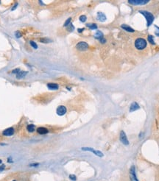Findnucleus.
Masks as SVG:
<instances>
[{"mask_svg": "<svg viewBox=\"0 0 159 181\" xmlns=\"http://www.w3.org/2000/svg\"><path fill=\"white\" fill-rule=\"evenodd\" d=\"M139 13H141L143 16L145 17L147 22V27L150 26L153 24V22L154 21V16L152 13L148 12V11H145V10H139Z\"/></svg>", "mask_w": 159, "mask_h": 181, "instance_id": "nucleus-1", "label": "nucleus"}, {"mask_svg": "<svg viewBox=\"0 0 159 181\" xmlns=\"http://www.w3.org/2000/svg\"><path fill=\"white\" fill-rule=\"evenodd\" d=\"M135 46L136 49L142 50L147 47V41L144 38H138L135 41Z\"/></svg>", "mask_w": 159, "mask_h": 181, "instance_id": "nucleus-2", "label": "nucleus"}, {"mask_svg": "<svg viewBox=\"0 0 159 181\" xmlns=\"http://www.w3.org/2000/svg\"><path fill=\"white\" fill-rule=\"evenodd\" d=\"M149 2V0H129L128 1V2L133 5H145Z\"/></svg>", "mask_w": 159, "mask_h": 181, "instance_id": "nucleus-3", "label": "nucleus"}, {"mask_svg": "<svg viewBox=\"0 0 159 181\" xmlns=\"http://www.w3.org/2000/svg\"><path fill=\"white\" fill-rule=\"evenodd\" d=\"M119 138H120L121 142H122L124 145H126V146L129 145V141H128L127 135H126V134L124 131H121Z\"/></svg>", "mask_w": 159, "mask_h": 181, "instance_id": "nucleus-4", "label": "nucleus"}, {"mask_svg": "<svg viewBox=\"0 0 159 181\" xmlns=\"http://www.w3.org/2000/svg\"><path fill=\"white\" fill-rule=\"evenodd\" d=\"M77 49L80 51H86L88 49V45L87 43L86 42H83V41H81V42H79L77 46H76Z\"/></svg>", "mask_w": 159, "mask_h": 181, "instance_id": "nucleus-5", "label": "nucleus"}, {"mask_svg": "<svg viewBox=\"0 0 159 181\" xmlns=\"http://www.w3.org/2000/svg\"><path fill=\"white\" fill-rule=\"evenodd\" d=\"M82 150L83 151H90V152H93L94 154H95L96 155L99 156V157H103V154L102 152H100V151H98V150H95L92 148H89V147H84V148H82Z\"/></svg>", "mask_w": 159, "mask_h": 181, "instance_id": "nucleus-6", "label": "nucleus"}, {"mask_svg": "<svg viewBox=\"0 0 159 181\" xmlns=\"http://www.w3.org/2000/svg\"><path fill=\"white\" fill-rule=\"evenodd\" d=\"M66 108L65 106H63V105H60V106L57 108V110H56V113L57 114L60 116H63L66 114Z\"/></svg>", "mask_w": 159, "mask_h": 181, "instance_id": "nucleus-7", "label": "nucleus"}, {"mask_svg": "<svg viewBox=\"0 0 159 181\" xmlns=\"http://www.w3.org/2000/svg\"><path fill=\"white\" fill-rule=\"evenodd\" d=\"M14 129L13 127H10V128H7V129L5 130L2 133V134L4 135H5V136H11V135H13L14 134Z\"/></svg>", "mask_w": 159, "mask_h": 181, "instance_id": "nucleus-8", "label": "nucleus"}, {"mask_svg": "<svg viewBox=\"0 0 159 181\" xmlns=\"http://www.w3.org/2000/svg\"><path fill=\"white\" fill-rule=\"evenodd\" d=\"M139 108H140V107H139V105L137 102H133L130 105V111L133 112L136 110H139Z\"/></svg>", "mask_w": 159, "mask_h": 181, "instance_id": "nucleus-9", "label": "nucleus"}, {"mask_svg": "<svg viewBox=\"0 0 159 181\" xmlns=\"http://www.w3.org/2000/svg\"><path fill=\"white\" fill-rule=\"evenodd\" d=\"M37 132L39 134H41V135H45L48 133V130L47 129L46 127H39L37 130Z\"/></svg>", "mask_w": 159, "mask_h": 181, "instance_id": "nucleus-10", "label": "nucleus"}, {"mask_svg": "<svg viewBox=\"0 0 159 181\" xmlns=\"http://www.w3.org/2000/svg\"><path fill=\"white\" fill-rule=\"evenodd\" d=\"M97 19L99 20L100 21H102V22L105 21L106 20L105 15L103 13H102V12L97 13Z\"/></svg>", "mask_w": 159, "mask_h": 181, "instance_id": "nucleus-11", "label": "nucleus"}, {"mask_svg": "<svg viewBox=\"0 0 159 181\" xmlns=\"http://www.w3.org/2000/svg\"><path fill=\"white\" fill-rule=\"evenodd\" d=\"M130 175L132 177V178L134 180V181H139L137 177H136V175H135V167H133L130 168Z\"/></svg>", "mask_w": 159, "mask_h": 181, "instance_id": "nucleus-12", "label": "nucleus"}, {"mask_svg": "<svg viewBox=\"0 0 159 181\" xmlns=\"http://www.w3.org/2000/svg\"><path fill=\"white\" fill-rule=\"evenodd\" d=\"M121 27H122L123 29L126 30V31H127V32H130V33H133L134 32V29L132 27H130V26L127 25V24H122L121 25Z\"/></svg>", "mask_w": 159, "mask_h": 181, "instance_id": "nucleus-13", "label": "nucleus"}, {"mask_svg": "<svg viewBox=\"0 0 159 181\" xmlns=\"http://www.w3.org/2000/svg\"><path fill=\"white\" fill-rule=\"evenodd\" d=\"M47 87L50 90H57L59 88L58 85L56 84V83H48L47 84Z\"/></svg>", "mask_w": 159, "mask_h": 181, "instance_id": "nucleus-14", "label": "nucleus"}, {"mask_svg": "<svg viewBox=\"0 0 159 181\" xmlns=\"http://www.w3.org/2000/svg\"><path fill=\"white\" fill-rule=\"evenodd\" d=\"M27 74V71H19L17 74H16V78L17 79H21V78H24L26 75Z\"/></svg>", "mask_w": 159, "mask_h": 181, "instance_id": "nucleus-15", "label": "nucleus"}, {"mask_svg": "<svg viewBox=\"0 0 159 181\" xmlns=\"http://www.w3.org/2000/svg\"><path fill=\"white\" fill-rule=\"evenodd\" d=\"M27 131H28L29 133H33V132H34V131H35V125H34V124H30L27 125Z\"/></svg>", "mask_w": 159, "mask_h": 181, "instance_id": "nucleus-16", "label": "nucleus"}, {"mask_svg": "<svg viewBox=\"0 0 159 181\" xmlns=\"http://www.w3.org/2000/svg\"><path fill=\"white\" fill-rule=\"evenodd\" d=\"M94 37L100 40V39H102V37H103V34H102V33L101 31H97V32L95 33Z\"/></svg>", "mask_w": 159, "mask_h": 181, "instance_id": "nucleus-17", "label": "nucleus"}, {"mask_svg": "<svg viewBox=\"0 0 159 181\" xmlns=\"http://www.w3.org/2000/svg\"><path fill=\"white\" fill-rule=\"evenodd\" d=\"M86 26L89 27L91 29H97V25L96 24H87Z\"/></svg>", "mask_w": 159, "mask_h": 181, "instance_id": "nucleus-18", "label": "nucleus"}, {"mask_svg": "<svg viewBox=\"0 0 159 181\" xmlns=\"http://www.w3.org/2000/svg\"><path fill=\"white\" fill-rule=\"evenodd\" d=\"M147 39H148V41H149L151 44H153V45L155 44V41H154V38H153V35H149V36H148V38H147Z\"/></svg>", "mask_w": 159, "mask_h": 181, "instance_id": "nucleus-19", "label": "nucleus"}, {"mask_svg": "<svg viewBox=\"0 0 159 181\" xmlns=\"http://www.w3.org/2000/svg\"><path fill=\"white\" fill-rule=\"evenodd\" d=\"M40 42H42V43H50L52 42V41L50 39H48V38H41L39 40Z\"/></svg>", "mask_w": 159, "mask_h": 181, "instance_id": "nucleus-20", "label": "nucleus"}, {"mask_svg": "<svg viewBox=\"0 0 159 181\" xmlns=\"http://www.w3.org/2000/svg\"><path fill=\"white\" fill-rule=\"evenodd\" d=\"M74 27L72 25V24L71 23L69 25V27H68V28H67V30L68 31H69V32H72V31H73L74 30Z\"/></svg>", "mask_w": 159, "mask_h": 181, "instance_id": "nucleus-21", "label": "nucleus"}, {"mask_svg": "<svg viewBox=\"0 0 159 181\" xmlns=\"http://www.w3.org/2000/svg\"><path fill=\"white\" fill-rule=\"evenodd\" d=\"M29 43H30V45L32 46V47H33L34 49H38V46H37V44H36V43L35 42H34V41H31L29 42Z\"/></svg>", "mask_w": 159, "mask_h": 181, "instance_id": "nucleus-22", "label": "nucleus"}, {"mask_svg": "<svg viewBox=\"0 0 159 181\" xmlns=\"http://www.w3.org/2000/svg\"><path fill=\"white\" fill-rule=\"evenodd\" d=\"M71 20H72V19L71 18H69V19H68L66 21V22H65V24H64V27H67L68 25H69L70 24H71Z\"/></svg>", "mask_w": 159, "mask_h": 181, "instance_id": "nucleus-23", "label": "nucleus"}, {"mask_svg": "<svg viewBox=\"0 0 159 181\" xmlns=\"http://www.w3.org/2000/svg\"><path fill=\"white\" fill-rule=\"evenodd\" d=\"M86 19H87V18H86V16H81L80 17V21L81 22H85V21H86Z\"/></svg>", "mask_w": 159, "mask_h": 181, "instance_id": "nucleus-24", "label": "nucleus"}, {"mask_svg": "<svg viewBox=\"0 0 159 181\" xmlns=\"http://www.w3.org/2000/svg\"><path fill=\"white\" fill-rule=\"evenodd\" d=\"M69 179L72 180V181H75L76 180V176L74 175H69Z\"/></svg>", "mask_w": 159, "mask_h": 181, "instance_id": "nucleus-25", "label": "nucleus"}, {"mask_svg": "<svg viewBox=\"0 0 159 181\" xmlns=\"http://www.w3.org/2000/svg\"><path fill=\"white\" fill-rule=\"evenodd\" d=\"M15 35H16V38H21L22 35L21 34V33L19 31H17V32H16V33H15Z\"/></svg>", "mask_w": 159, "mask_h": 181, "instance_id": "nucleus-26", "label": "nucleus"}, {"mask_svg": "<svg viewBox=\"0 0 159 181\" xmlns=\"http://www.w3.org/2000/svg\"><path fill=\"white\" fill-rule=\"evenodd\" d=\"M19 71H20V69H15V70H13V71L12 72H13V73H16V74H18V73H19Z\"/></svg>", "mask_w": 159, "mask_h": 181, "instance_id": "nucleus-27", "label": "nucleus"}, {"mask_svg": "<svg viewBox=\"0 0 159 181\" xmlns=\"http://www.w3.org/2000/svg\"><path fill=\"white\" fill-rule=\"evenodd\" d=\"M155 27H156V28H157V29H158V31L155 33V34H156V35L159 36V27H157V26H155Z\"/></svg>", "mask_w": 159, "mask_h": 181, "instance_id": "nucleus-28", "label": "nucleus"}, {"mask_svg": "<svg viewBox=\"0 0 159 181\" xmlns=\"http://www.w3.org/2000/svg\"><path fill=\"white\" fill-rule=\"evenodd\" d=\"M100 41L102 43H105V42H106V40H105V38H102V39H100Z\"/></svg>", "mask_w": 159, "mask_h": 181, "instance_id": "nucleus-29", "label": "nucleus"}, {"mask_svg": "<svg viewBox=\"0 0 159 181\" xmlns=\"http://www.w3.org/2000/svg\"><path fill=\"white\" fill-rule=\"evenodd\" d=\"M83 30H84V28H82V29H77V31L79 32V33H81V32H82Z\"/></svg>", "mask_w": 159, "mask_h": 181, "instance_id": "nucleus-30", "label": "nucleus"}, {"mask_svg": "<svg viewBox=\"0 0 159 181\" xmlns=\"http://www.w3.org/2000/svg\"><path fill=\"white\" fill-rule=\"evenodd\" d=\"M4 169H5V166H4V165H3V166H1V167H0V171H2Z\"/></svg>", "mask_w": 159, "mask_h": 181, "instance_id": "nucleus-31", "label": "nucleus"}, {"mask_svg": "<svg viewBox=\"0 0 159 181\" xmlns=\"http://www.w3.org/2000/svg\"><path fill=\"white\" fill-rule=\"evenodd\" d=\"M16 7H17V4H16V5H15V6H14V7H13V9H12V10H14L15 8H16Z\"/></svg>", "mask_w": 159, "mask_h": 181, "instance_id": "nucleus-32", "label": "nucleus"}, {"mask_svg": "<svg viewBox=\"0 0 159 181\" xmlns=\"http://www.w3.org/2000/svg\"><path fill=\"white\" fill-rule=\"evenodd\" d=\"M2 163V160H0V164H1Z\"/></svg>", "mask_w": 159, "mask_h": 181, "instance_id": "nucleus-33", "label": "nucleus"}, {"mask_svg": "<svg viewBox=\"0 0 159 181\" xmlns=\"http://www.w3.org/2000/svg\"><path fill=\"white\" fill-rule=\"evenodd\" d=\"M13 181H16V180H13Z\"/></svg>", "mask_w": 159, "mask_h": 181, "instance_id": "nucleus-34", "label": "nucleus"}]
</instances>
